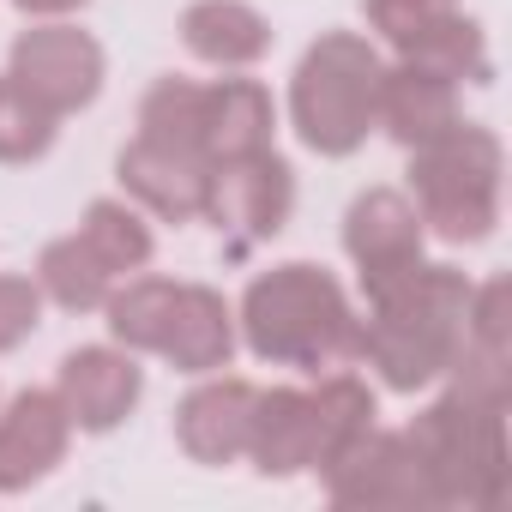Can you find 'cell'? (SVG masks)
<instances>
[{
    "instance_id": "obj_1",
    "label": "cell",
    "mask_w": 512,
    "mask_h": 512,
    "mask_svg": "<svg viewBox=\"0 0 512 512\" xmlns=\"http://www.w3.org/2000/svg\"><path fill=\"white\" fill-rule=\"evenodd\" d=\"M464 308H470V278L458 266L416 260L404 278L368 290V320H356V356L392 392H422L446 380L464 344Z\"/></svg>"
},
{
    "instance_id": "obj_2",
    "label": "cell",
    "mask_w": 512,
    "mask_h": 512,
    "mask_svg": "<svg viewBox=\"0 0 512 512\" xmlns=\"http://www.w3.org/2000/svg\"><path fill=\"white\" fill-rule=\"evenodd\" d=\"M356 308L344 296V284L314 266V260H284L272 272H260L241 290V314L235 332L247 338V350L272 362V368H302V374H332L344 362H356Z\"/></svg>"
},
{
    "instance_id": "obj_3",
    "label": "cell",
    "mask_w": 512,
    "mask_h": 512,
    "mask_svg": "<svg viewBox=\"0 0 512 512\" xmlns=\"http://www.w3.org/2000/svg\"><path fill=\"white\" fill-rule=\"evenodd\" d=\"M434 512H500L506 488H512V458H506V404L476 398L446 386L428 410H416V422L404 428Z\"/></svg>"
},
{
    "instance_id": "obj_4",
    "label": "cell",
    "mask_w": 512,
    "mask_h": 512,
    "mask_svg": "<svg viewBox=\"0 0 512 512\" xmlns=\"http://www.w3.org/2000/svg\"><path fill=\"white\" fill-rule=\"evenodd\" d=\"M500 181H506V151H500V133L482 121L458 115L446 133L410 151V205L422 211V229L452 247L494 235Z\"/></svg>"
},
{
    "instance_id": "obj_5",
    "label": "cell",
    "mask_w": 512,
    "mask_h": 512,
    "mask_svg": "<svg viewBox=\"0 0 512 512\" xmlns=\"http://www.w3.org/2000/svg\"><path fill=\"white\" fill-rule=\"evenodd\" d=\"M380 49L356 31H326L308 43L290 79V121L308 151L320 157H350L368 145L374 115H380Z\"/></svg>"
},
{
    "instance_id": "obj_6",
    "label": "cell",
    "mask_w": 512,
    "mask_h": 512,
    "mask_svg": "<svg viewBox=\"0 0 512 512\" xmlns=\"http://www.w3.org/2000/svg\"><path fill=\"white\" fill-rule=\"evenodd\" d=\"M326 500L338 512H434L428 476L404 440V428H368L356 434L332 464H320Z\"/></svg>"
},
{
    "instance_id": "obj_7",
    "label": "cell",
    "mask_w": 512,
    "mask_h": 512,
    "mask_svg": "<svg viewBox=\"0 0 512 512\" xmlns=\"http://www.w3.org/2000/svg\"><path fill=\"white\" fill-rule=\"evenodd\" d=\"M7 73H13L43 109H55V115H79V109L97 103L109 61H103V43H97L91 31L61 25V19H43V25H31V31L13 37Z\"/></svg>"
},
{
    "instance_id": "obj_8",
    "label": "cell",
    "mask_w": 512,
    "mask_h": 512,
    "mask_svg": "<svg viewBox=\"0 0 512 512\" xmlns=\"http://www.w3.org/2000/svg\"><path fill=\"white\" fill-rule=\"evenodd\" d=\"M296 211V169L278 151H253V157H229L211 163V193H205V217L217 223L235 247L272 241Z\"/></svg>"
},
{
    "instance_id": "obj_9",
    "label": "cell",
    "mask_w": 512,
    "mask_h": 512,
    "mask_svg": "<svg viewBox=\"0 0 512 512\" xmlns=\"http://www.w3.org/2000/svg\"><path fill=\"white\" fill-rule=\"evenodd\" d=\"M422 247H428V229H422V211L410 205V193L368 187V193L350 199V211H344V253L362 272V290L404 278L422 260Z\"/></svg>"
},
{
    "instance_id": "obj_10",
    "label": "cell",
    "mask_w": 512,
    "mask_h": 512,
    "mask_svg": "<svg viewBox=\"0 0 512 512\" xmlns=\"http://www.w3.org/2000/svg\"><path fill=\"white\" fill-rule=\"evenodd\" d=\"M55 392H61L73 428L109 434V428H121V422L139 410V398H145V368H139L133 350H121V344H79V350L61 356Z\"/></svg>"
},
{
    "instance_id": "obj_11",
    "label": "cell",
    "mask_w": 512,
    "mask_h": 512,
    "mask_svg": "<svg viewBox=\"0 0 512 512\" xmlns=\"http://www.w3.org/2000/svg\"><path fill=\"white\" fill-rule=\"evenodd\" d=\"M115 175L127 187L133 205H145L163 223H199L205 217V193H211V157L169 145V139H133L115 157Z\"/></svg>"
},
{
    "instance_id": "obj_12",
    "label": "cell",
    "mask_w": 512,
    "mask_h": 512,
    "mask_svg": "<svg viewBox=\"0 0 512 512\" xmlns=\"http://www.w3.org/2000/svg\"><path fill=\"white\" fill-rule=\"evenodd\" d=\"M67 440H73V416L61 392H43V386L13 392L7 410H0V494L37 488L67 458Z\"/></svg>"
},
{
    "instance_id": "obj_13",
    "label": "cell",
    "mask_w": 512,
    "mask_h": 512,
    "mask_svg": "<svg viewBox=\"0 0 512 512\" xmlns=\"http://www.w3.org/2000/svg\"><path fill=\"white\" fill-rule=\"evenodd\" d=\"M253 392L260 386H247V380H205L181 398L175 410V440L193 464L205 470H223L235 458H247V422H253Z\"/></svg>"
},
{
    "instance_id": "obj_14",
    "label": "cell",
    "mask_w": 512,
    "mask_h": 512,
    "mask_svg": "<svg viewBox=\"0 0 512 512\" xmlns=\"http://www.w3.org/2000/svg\"><path fill=\"white\" fill-rule=\"evenodd\" d=\"M247 458L260 476H302L320 464V434H314V398L302 386H272L253 392V422H247Z\"/></svg>"
},
{
    "instance_id": "obj_15",
    "label": "cell",
    "mask_w": 512,
    "mask_h": 512,
    "mask_svg": "<svg viewBox=\"0 0 512 512\" xmlns=\"http://www.w3.org/2000/svg\"><path fill=\"white\" fill-rule=\"evenodd\" d=\"M157 356L175 374H217L235 356V308L211 284H175V308L163 326Z\"/></svg>"
},
{
    "instance_id": "obj_16",
    "label": "cell",
    "mask_w": 512,
    "mask_h": 512,
    "mask_svg": "<svg viewBox=\"0 0 512 512\" xmlns=\"http://www.w3.org/2000/svg\"><path fill=\"white\" fill-rule=\"evenodd\" d=\"M452 121H458V85L452 79H440V73H428L416 61H398V67L380 73V115H374V127L392 133L404 151L428 145Z\"/></svg>"
},
{
    "instance_id": "obj_17",
    "label": "cell",
    "mask_w": 512,
    "mask_h": 512,
    "mask_svg": "<svg viewBox=\"0 0 512 512\" xmlns=\"http://www.w3.org/2000/svg\"><path fill=\"white\" fill-rule=\"evenodd\" d=\"M181 43L193 61L217 67V73H241L253 61H266L272 49V25L260 7H247V0H193L181 13Z\"/></svg>"
},
{
    "instance_id": "obj_18",
    "label": "cell",
    "mask_w": 512,
    "mask_h": 512,
    "mask_svg": "<svg viewBox=\"0 0 512 512\" xmlns=\"http://www.w3.org/2000/svg\"><path fill=\"white\" fill-rule=\"evenodd\" d=\"M272 133H278V103H272V91L260 79L205 85V157L211 163L272 151Z\"/></svg>"
},
{
    "instance_id": "obj_19",
    "label": "cell",
    "mask_w": 512,
    "mask_h": 512,
    "mask_svg": "<svg viewBox=\"0 0 512 512\" xmlns=\"http://www.w3.org/2000/svg\"><path fill=\"white\" fill-rule=\"evenodd\" d=\"M398 61H416V67L452 79V85H488V79H494L488 37H482V25H476L470 13H458V7H452L446 19H434L428 31H416V37L398 49Z\"/></svg>"
},
{
    "instance_id": "obj_20",
    "label": "cell",
    "mask_w": 512,
    "mask_h": 512,
    "mask_svg": "<svg viewBox=\"0 0 512 512\" xmlns=\"http://www.w3.org/2000/svg\"><path fill=\"white\" fill-rule=\"evenodd\" d=\"M79 241L97 253V266H103L109 278L145 272L151 253H157L151 223H145L139 205H127V199H91V205H85V223H79Z\"/></svg>"
},
{
    "instance_id": "obj_21",
    "label": "cell",
    "mask_w": 512,
    "mask_h": 512,
    "mask_svg": "<svg viewBox=\"0 0 512 512\" xmlns=\"http://www.w3.org/2000/svg\"><path fill=\"white\" fill-rule=\"evenodd\" d=\"M37 290H43L55 308H67V314H97V308L109 302L115 278L97 266V253H91V247L79 241V229H73V235H61V241L43 247V260H37Z\"/></svg>"
},
{
    "instance_id": "obj_22",
    "label": "cell",
    "mask_w": 512,
    "mask_h": 512,
    "mask_svg": "<svg viewBox=\"0 0 512 512\" xmlns=\"http://www.w3.org/2000/svg\"><path fill=\"white\" fill-rule=\"evenodd\" d=\"M169 308H175V284L169 278H127L121 290H109L103 314H109V338L133 356H157L163 344V326H169Z\"/></svg>"
},
{
    "instance_id": "obj_23",
    "label": "cell",
    "mask_w": 512,
    "mask_h": 512,
    "mask_svg": "<svg viewBox=\"0 0 512 512\" xmlns=\"http://www.w3.org/2000/svg\"><path fill=\"white\" fill-rule=\"evenodd\" d=\"M308 398H314L320 464H332L356 434H368V428H374V392H368V380H356V374H344V368L320 374V386H314ZM320 464H314V470H320Z\"/></svg>"
},
{
    "instance_id": "obj_24",
    "label": "cell",
    "mask_w": 512,
    "mask_h": 512,
    "mask_svg": "<svg viewBox=\"0 0 512 512\" xmlns=\"http://www.w3.org/2000/svg\"><path fill=\"white\" fill-rule=\"evenodd\" d=\"M139 133L187 145V151L205 157V85L199 79H157L139 97Z\"/></svg>"
},
{
    "instance_id": "obj_25",
    "label": "cell",
    "mask_w": 512,
    "mask_h": 512,
    "mask_svg": "<svg viewBox=\"0 0 512 512\" xmlns=\"http://www.w3.org/2000/svg\"><path fill=\"white\" fill-rule=\"evenodd\" d=\"M61 115L43 109L13 73H0V163H37L55 151Z\"/></svg>"
},
{
    "instance_id": "obj_26",
    "label": "cell",
    "mask_w": 512,
    "mask_h": 512,
    "mask_svg": "<svg viewBox=\"0 0 512 512\" xmlns=\"http://www.w3.org/2000/svg\"><path fill=\"white\" fill-rule=\"evenodd\" d=\"M458 7V0H362V19L392 43V49H404L416 31H428L434 19H446Z\"/></svg>"
},
{
    "instance_id": "obj_27",
    "label": "cell",
    "mask_w": 512,
    "mask_h": 512,
    "mask_svg": "<svg viewBox=\"0 0 512 512\" xmlns=\"http://www.w3.org/2000/svg\"><path fill=\"white\" fill-rule=\"evenodd\" d=\"M43 326V290L37 278H0V356L19 350Z\"/></svg>"
},
{
    "instance_id": "obj_28",
    "label": "cell",
    "mask_w": 512,
    "mask_h": 512,
    "mask_svg": "<svg viewBox=\"0 0 512 512\" xmlns=\"http://www.w3.org/2000/svg\"><path fill=\"white\" fill-rule=\"evenodd\" d=\"M13 7H19L25 19H67V13L85 7V0H13Z\"/></svg>"
}]
</instances>
